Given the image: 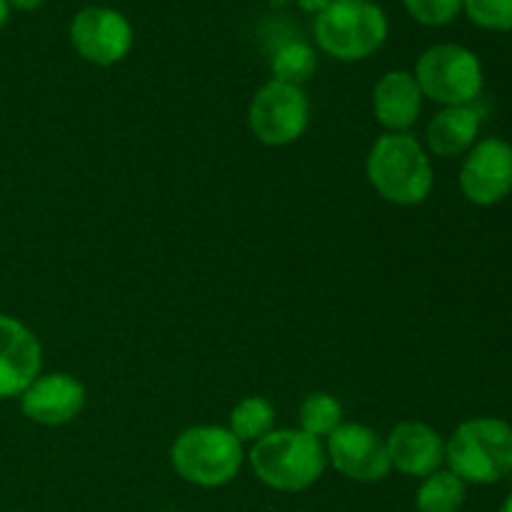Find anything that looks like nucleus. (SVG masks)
<instances>
[{
	"label": "nucleus",
	"instance_id": "obj_1",
	"mask_svg": "<svg viewBox=\"0 0 512 512\" xmlns=\"http://www.w3.org/2000/svg\"><path fill=\"white\" fill-rule=\"evenodd\" d=\"M365 178L385 203L415 208L435 188L433 158L413 133H380L365 155Z\"/></svg>",
	"mask_w": 512,
	"mask_h": 512
},
{
	"label": "nucleus",
	"instance_id": "obj_2",
	"mask_svg": "<svg viewBox=\"0 0 512 512\" xmlns=\"http://www.w3.org/2000/svg\"><path fill=\"white\" fill-rule=\"evenodd\" d=\"M255 478L275 493H305L328 470L323 440L300 428H275L245 453Z\"/></svg>",
	"mask_w": 512,
	"mask_h": 512
},
{
	"label": "nucleus",
	"instance_id": "obj_3",
	"mask_svg": "<svg viewBox=\"0 0 512 512\" xmlns=\"http://www.w3.org/2000/svg\"><path fill=\"white\" fill-rule=\"evenodd\" d=\"M245 453L248 448L225 425L198 423L175 435L170 445V465L183 483L215 490L238 478Z\"/></svg>",
	"mask_w": 512,
	"mask_h": 512
},
{
	"label": "nucleus",
	"instance_id": "obj_4",
	"mask_svg": "<svg viewBox=\"0 0 512 512\" xmlns=\"http://www.w3.org/2000/svg\"><path fill=\"white\" fill-rule=\"evenodd\" d=\"M445 468L465 485H495L512 473V425L503 418L463 420L445 438Z\"/></svg>",
	"mask_w": 512,
	"mask_h": 512
},
{
	"label": "nucleus",
	"instance_id": "obj_5",
	"mask_svg": "<svg viewBox=\"0 0 512 512\" xmlns=\"http://www.w3.org/2000/svg\"><path fill=\"white\" fill-rule=\"evenodd\" d=\"M388 33V15L373 0H335L313 20L315 45L340 63H358L375 55Z\"/></svg>",
	"mask_w": 512,
	"mask_h": 512
},
{
	"label": "nucleus",
	"instance_id": "obj_6",
	"mask_svg": "<svg viewBox=\"0 0 512 512\" xmlns=\"http://www.w3.org/2000/svg\"><path fill=\"white\" fill-rule=\"evenodd\" d=\"M425 100L440 108L473 105L483 95L485 70L478 55L458 43H438L423 50L413 70Z\"/></svg>",
	"mask_w": 512,
	"mask_h": 512
},
{
	"label": "nucleus",
	"instance_id": "obj_7",
	"mask_svg": "<svg viewBox=\"0 0 512 512\" xmlns=\"http://www.w3.org/2000/svg\"><path fill=\"white\" fill-rule=\"evenodd\" d=\"M313 105L300 85L270 78L260 85L248 103V130L265 148H288L310 128Z\"/></svg>",
	"mask_w": 512,
	"mask_h": 512
},
{
	"label": "nucleus",
	"instance_id": "obj_8",
	"mask_svg": "<svg viewBox=\"0 0 512 512\" xmlns=\"http://www.w3.org/2000/svg\"><path fill=\"white\" fill-rule=\"evenodd\" d=\"M70 45L90 65L110 68L123 63L135 43V30L120 10L108 5H88L78 10L68 28Z\"/></svg>",
	"mask_w": 512,
	"mask_h": 512
},
{
	"label": "nucleus",
	"instance_id": "obj_9",
	"mask_svg": "<svg viewBox=\"0 0 512 512\" xmlns=\"http://www.w3.org/2000/svg\"><path fill=\"white\" fill-rule=\"evenodd\" d=\"M325 458L328 468L353 483L373 485L393 473L388 458L385 435L365 423L345 420L328 440H325Z\"/></svg>",
	"mask_w": 512,
	"mask_h": 512
},
{
	"label": "nucleus",
	"instance_id": "obj_10",
	"mask_svg": "<svg viewBox=\"0 0 512 512\" xmlns=\"http://www.w3.org/2000/svg\"><path fill=\"white\" fill-rule=\"evenodd\" d=\"M460 193L478 208H493L512 193V143L505 138H480L458 173Z\"/></svg>",
	"mask_w": 512,
	"mask_h": 512
},
{
	"label": "nucleus",
	"instance_id": "obj_11",
	"mask_svg": "<svg viewBox=\"0 0 512 512\" xmlns=\"http://www.w3.org/2000/svg\"><path fill=\"white\" fill-rule=\"evenodd\" d=\"M88 403L83 380L70 373H40L18 398L20 413L43 428H63L80 418Z\"/></svg>",
	"mask_w": 512,
	"mask_h": 512
},
{
	"label": "nucleus",
	"instance_id": "obj_12",
	"mask_svg": "<svg viewBox=\"0 0 512 512\" xmlns=\"http://www.w3.org/2000/svg\"><path fill=\"white\" fill-rule=\"evenodd\" d=\"M43 373V343L30 325L0 313V400H18Z\"/></svg>",
	"mask_w": 512,
	"mask_h": 512
},
{
	"label": "nucleus",
	"instance_id": "obj_13",
	"mask_svg": "<svg viewBox=\"0 0 512 512\" xmlns=\"http://www.w3.org/2000/svg\"><path fill=\"white\" fill-rule=\"evenodd\" d=\"M390 468L405 478H428L445 468V438L423 420H400L385 435Z\"/></svg>",
	"mask_w": 512,
	"mask_h": 512
},
{
	"label": "nucleus",
	"instance_id": "obj_14",
	"mask_svg": "<svg viewBox=\"0 0 512 512\" xmlns=\"http://www.w3.org/2000/svg\"><path fill=\"white\" fill-rule=\"evenodd\" d=\"M423 103L413 70H388L373 85V115L383 133H410L423 115Z\"/></svg>",
	"mask_w": 512,
	"mask_h": 512
},
{
	"label": "nucleus",
	"instance_id": "obj_15",
	"mask_svg": "<svg viewBox=\"0 0 512 512\" xmlns=\"http://www.w3.org/2000/svg\"><path fill=\"white\" fill-rule=\"evenodd\" d=\"M483 113L478 105L440 108L425 125V150L430 158H460L480 140Z\"/></svg>",
	"mask_w": 512,
	"mask_h": 512
},
{
	"label": "nucleus",
	"instance_id": "obj_16",
	"mask_svg": "<svg viewBox=\"0 0 512 512\" xmlns=\"http://www.w3.org/2000/svg\"><path fill=\"white\" fill-rule=\"evenodd\" d=\"M275 418H278V410H275V405L270 403L265 395H245V398H240L238 403L233 405L225 428H228L245 448H250V445L258 443L260 438L273 433Z\"/></svg>",
	"mask_w": 512,
	"mask_h": 512
},
{
	"label": "nucleus",
	"instance_id": "obj_17",
	"mask_svg": "<svg viewBox=\"0 0 512 512\" xmlns=\"http://www.w3.org/2000/svg\"><path fill=\"white\" fill-rule=\"evenodd\" d=\"M468 495V485L448 468L435 470L433 475L420 480L415 493V510L418 512H460Z\"/></svg>",
	"mask_w": 512,
	"mask_h": 512
},
{
	"label": "nucleus",
	"instance_id": "obj_18",
	"mask_svg": "<svg viewBox=\"0 0 512 512\" xmlns=\"http://www.w3.org/2000/svg\"><path fill=\"white\" fill-rule=\"evenodd\" d=\"M345 423V408L333 393L325 390H315V393L305 395V400L298 408V428L308 433L310 438L328 440L340 425Z\"/></svg>",
	"mask_w": 512,
	"mask_h": 512
},
{
	"label": "nucleus",
	"instance_id": "obj_19",
	"mask_svg": "<svg viewBox=\"0 0 512 512\" xmlns=\"http://www.w3.org/2000/svg\"><path fill=\"white\" fill-rule=\"evenodd\" d=\"M318 70V53L305 40H290L283 43L270 58V75L273 80L303 88Z\"/></svg>",
	"mask_w": 512,
	"mask_h": 512
},
{
	"label": "nucleus",
	"instance_id": "obj_20",
	"mask_svg": "<svg viewBox=\"0 0 512 512\" xmlns=\"http://www.w3.org/2000/svg\"><path fill=\"white\" fill-rule=\"evenodd\" d=\"M463 13L470 23L490 33L512 30V0H463Z\"/></svg>",
	"mask_w": 512,
	"mask_h": 512
},
{
	"label": "nucleus",
	"instance_id": "obj_21",
	"mask_svg": "<svg viewBox=\"0 0 512 512\" xmlns=\"http://www.w3.org/2000/svg\"><path fill=\"white\" fill-rule=\"evenodd\" d=\"M403 5L410 18L430 28L453 23L463 13V0H403Z\"/></svg>",
	"mask_w": 512,
	"mask_h": 512
},
{
	"label": "nucleus",
	"instance_id": "obj_22",
	"mask_svg": "<svg viewBox=\"0 0 512 512\" xmlns=\"http://www.w3.org/2000/svg\"><path fill=\"white\" fill-rule=\"evenodd\" d=\"M295 3H298V8L305 10V13L320 15L328 5H333L335 0H295Z\"/></svg>",
	"mask_w": 512,
	"mask_h": 512
},
{
	"label": "nucleus",
	"instance_id": "obj_23",
	"mask_svg": "<svg viewBox=\"0 0 512 512\" xmlns=\"http://www.w3.org/2000/svg\"><path fill=\"white\" fill-rule=\"evenodd\" d=\"M48 0H8L10 10H23V13H30V10H38L40 5H45Z\"/></svg>",
	"mask_w": 512,
	"mask_h": 512
},
{
	"label": "nucleus",
	"instance_id": "obj_24",
	"mask_svg": "<svg viewBox=\"0 0 512 512\" xmlns=\"http://www.w3.org/2000/svg\"><path fill=\"white\" fill-rule=\"evenodd\" d=\"M8 18H10V5H8V0H0V28H3V25L8 23Z\"/></svg>",
	"mask_w": 512,
	"mask_h": 512
},
{
	"label": "nucleus",
	"instance_id": "obj_25",
	"mask_svg": "<svg viewBox=\"0 0 512 512\" xmlns=\"http://www.w3.org/2000/svg\"><path fill=\"white\" fill-rule=\"evenodd\" d=\"M500 512H512V493L505 498V503L500 505Z\"/></svg>",
	"mask_w": 512,
	"mask_h": 512
},
{
	"label": "nucleus",
	"instance_id": "obj_26",
	"mask_svg": "<svg viewBox=\"0 0 512 512\" xmlns=\"http://www.w3.org/2000/svg\"><path fill=\"white\" fill-rule=\"evenodd\" d=\"M8 512H20V510H8Z\"/></svg>",
	"mask_w": 512,
	"mask_h": 512
}]
</instances>
